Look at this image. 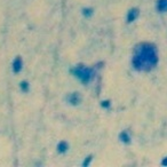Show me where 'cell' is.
Listing matches in <instances>:
<instances>
[{"mask_svg": "<svg viewBox=\"0 0 167 167\" xmlns=\"http://www.w3.org/2000/svg\"><path fill=\"white\" fill-rule=\"evenodd\" d=\"M139 15H140V9L136 8V7L131 8L127 12V15H126V22H127L128 24L135 22L137 20V17H139Z\"/></svg>", "mask_w": 167, "mask_h": 167, "instance_id": "cell-5", "label": "cell"}, {"mask_svg": "<svg viewBox=\"0 0 167 167\" xmlns=\"http://www.w3.org/2000/svg\"><path fill=\"white\" fill-rule=\"evenodd\" d=\"M18 87H20V91L22 93H29V91H30V84L27 80H22L20 83V85H18Z\"/></svg>", "mask_w": 167, "mask_h": 167, "instance_id": "cell-10", "label": "cell"}, {"mask_svg": "<svg viewBox=\"0 0 167 167\" xmlns=\"http://www.w3.org/2000/svg\"><path fill=\"white\" fill-rule=\"evenodd\" d=\"M100 106H101L102 109H109L111 106V101L110 100H103V101H101Z\"/></svg>", "mask_w": 167, "mask_h": 167, "instance_id": "cell-12", "label": "cell"}, {"mask_svg": "<svg viewBox=\"0 0 167 167\" xmlns=\"http://www.w3.org/2000/svg\"><path fill=\"white\" fill-rule=\"evenodd\" d=\"M69 149H70V145H69V143L64 140L60 141L56 145V151H57V154H66V152L69 151Z\"/></svg>", "mask_w": 167, "mask_h": 167, "instance_id": "cell-6", "label": "cell"}, {"mask_svg": "<svg viewBox=\"0 0 167 167\" xmlns=\"http://www.w3.org/2000/svg\"><path fill=\"white\" fill-rule=\"evenodd\" d=\"M65 100H66V103L72 106H79L80 103H81V101H83V98H81V96H80V94L78 92L69 93V94L66 95Z\"/></svg>", "mask_w": 167, "mask_h": 167, "instance_id": "cell-3", "label": "cell"}, {"mask_svg": "<svg viewBox=\"0 0 167 167\" xmlns=\"http://www.w3.org/2000/svg\"><path fill=\"white\" fill-rule=\"evenodd\" d=\"M81 14L85 18H91L94 15V9L92 7H84L81 9Z\"/></svg>", "mask_w": 167, "mask_h": 167, "instance_id": "cell-9", "label": "cell"}, {"mask_svg": "<svg viewBox=\"0 0 167 167\" xmlns=\"http://www.w3.org/2000/svg\"><path fill=\"white\" fill-rule=\"evenodd\" d=\"M156 8L159 13H167V0H157Z\"/></svg>", "mask_w": 167, "mask_h": 167, "instance_id": "cell-8", "label": "cell"}, {"mask_svg": "<svg viewBox=\"0 0 167 167\" xmlns=\"http://www.w3.org/2000/svg\"><path fill=\"white\" fill-rule=\"evenodd\" d=\"M161 166H167V156L165 157V158H163V160H161Z\"/></svg>", "mask_w": 167, "mask_h": 167, "instance_id": "cell-13", "label": "cell"}, {"mask_svg": "<svg viewBox=\"0 0 167 167\" xmlns=\"http://www.w3.org/2000/svg\"><path fill=\"white\" fill-rule=\"evenodd\" d=\"M157 47L151 43H141L135 46L132 56V65L136 71L149 72L158 64Z\"/></svg>", "mask_w": 167, "mask_h": 167, "instance_id": "cell-1", "label": "cell"}, {"mask_svg": "<svg viewBox=\"0 0 167 167\" xmlns=\"http://www.w3.org/2000/svg\"><path fill=\"white\" fill-rule=\"evenodd\" d=\"M92 161H93V156H92V154H89V156H87L86 158L84 159V161L81 163V166H83V167H88L91 164H92Z\"/></svg>", "mask_w": 167, "mask_h": 167, "instance_id": "cell-11", "label": "cell"}, {"mask_svg": "<svg viewBox=\"0 0 167 167\" xmlns=\"http://www.w3.org/2000/svg\"><path fill=\"white\" fill-rule=\"evenodd\" d=\"M71 75L75 77L76 79H78L80 83L87 85L91 81H93V79L95 78V70L93 68L85 65H78L73 66L71 69Z\"/></svg>", "mask_w": 167, "mask_h": 167, "instance_id": "cell-2", "label": "cell"}, {"mask_svg": "<svg viewBox=\"0 0 167 167\" xmlns=\"http://www.w3.org/2000/svg\"><path fill=\"white\" fill-rule=\"evenodd\" d=\"M23 66H24V61L21 56H16L12 62V70L15 75L20 73L23 70Z\"/></svg>", "mask_w": 167, "mask_h": 167, "instance_id": "cell-4", "label": "cell"}, {"mask_svg": "<svg viewBox=\"0 0 167 167\" xmlns=\"http://www.w3.org/2000/svg\"><path fill=\"white\" fill-rule=\"evenodd\" d=\"M118 139L124 144H129L132 142V137H131V135H129V133L127 131H121V132L119 133Z\"/></svg>", "mask_w": 167, "mask_h": 167, "instance_id": "cell-7", "label": "cell"}]
</instances>
